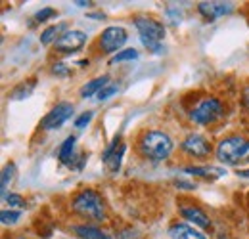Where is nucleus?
<instances>
[{"instance_id":"4be33fe9","label":"nucleus","mask_w":249,"mask_h":239,"mask_svg":"<svg viewBox=\"0 0 249 239\" xmlns=\"http://www.w3.org/2000/svg\"><path fill=\"white\" fill-rule=\"evenodd\" d=\"M117 92H119V86H117V85H107L106 88L98 92V100H100V102H106V100H109V98H111L113 94H117Z\"/></svg>"},{"instance_id":"1a4fd4ad","label":"nucleus","mask_w":249,"mask_h":239,"mask_svg":"<svg viewBox=\"0 0 249 239\" xmlns=\"http://www.w3.org/2000/svg\"><path fill=\"white\" fill-rule=\"evenodd\" d=\"M182 151H186L188 155H192V157H199V159H203V157H207L209 153H211V146H209V142L201 136V134H190L186 140L182 142Z\"/></svg>"},{"instance_id":"bb28decb","label":"nucleus","mask_w":249,"mask_h":239,"mask_svg":"<svg viewBox=\"0 0 249 239\" xmlns=\"http://www.w3.org/2000/svg\"><path fill=\"white\" fill-rule=\"evenodd\" d=\"M178 188H184V189H194V184H190V182H184V180H177L175 182Z\"/></svg>"},{"instance_id":"f257e3e1","label":"nucleus","mask_w":249,"mask_h":239,"mask_svg":"<svg viewBox=\"0 0 249 239\" xmlns=\"http://www.w3.org/2000/svg\"><path fill=\"white\" fill-rule=\"evenodd\" d=\"M175 148L173 140L169 134L161 132V130H150L140 138V151L144 157L152 159V161H163L171 155V151Z\"/></svg>"},{"instance_id":"7ed1b4c3","label":"nucleus","mask_w":249,"mask_h":239,"mask_svg":"<svg viewBox=\"0 0 249 239\" xmlns=\"http://www.w3.org/2000/svg\"><path fill=\"white\" fill-rule=\"evenodd\" d=\"M217 157L224 165H238L249 161V140L242 136L224 138L217 148Z\"/></svg>"},{"instance_id":"20e7f679","label":"nucleus","mask_w":249,"mask_h":239,"mask_svg":"<svg viewBox=\"0 0 249 239\" xmlns=\"http://www.w3.org/2000/svg\"><path fill=\"white\" fill-rule=\"evenodd\" d=\"M134 25H136V29L140 33L142 44H144L148 50L159 54V52H161V40H163V36H165V27H163V23H159V21L152 19V17H136V19H134Z\"/></svg>"},{"instance_id":"c85d7f7f","label":"nucleus","mask_w":249,"mask_h":239,"mask_svg":"<svg viewBox=\"0 0 249 239\" xmlns=\"http://www.w3.org/2000/svg\"><path fill=\"white\" fill-rule=\"evenodd\" d=\"M238 174H240L242 178H249V169H248V171H240Z\"/></svg>"},{"instance_id":"f3484780","label":"nucleus","mask_w":249,"mask_h":239,"mask_svg":"<svg viewBox=\"0 0 249 239\" xmlns=\"http://www.w3.org/2000/svg\"><path fill=\"white\" fill-rule=\"evenodd\" d=\"M73 150H75V136H69V138H65V142L62 144V148H60V153H58V157H60V161L65 163V165H69L71 161V157H73Z\"/></svg>"},{"instance_id":"5701e85b","label":"nucleus","mask_w":249,"mask_h":239,"mask_svg":"<svg viewBox=\"0 0 249 239\" xmlns=\"http://www.w3.org/2000/svg\"><path fill=\"white\" fill-rule=\"evenodd\" d=\"M54 16H56V10L54 8H42L40 12L35 14V21H46V19H50Z\"/></svg>"},{"instance_id":"9b49d317","label":"nucleus","mask_w":249,"mask_h":239,"mask_svg":"<svg viewBox=\"0 0 249 239\" xmlns=\"http://www.w3.org/2000/svg\"><path fill=\"white\" fill-rule=\"evenodd\" d=\"M180 216L184 218V220H190V222H194L196 226H199V228H209L211 226V220H209V216L203 212L201 209H197V207H194V205H184V207H180Z\"/></svg>"},{"instance_id":"ddd939ff","label":"nucleus","mask_w":249,"mask_h":239,"mask_svg":"<svg viewBox=\"0 0 249 239\" xmlns=\"http://www.w3.org/2000/svg\"><path fill=\"white\" fill-rule=\"evenodd\" d=\"M109 85V77L107 75H102V77H98V79H94L90 83H87L83 88H81V96L83 98H90V96H98V92L100 90H104L106 86Z\"/></svg>"},{"instance_id":"f03ea898","label":"nucleus","mask_w":249,"mask_h":239,"mask_svg":"<svg viewBox=\"0 0 249 239\" xmlns=\"http://www.w3.org/2000/svg\"><path fill=\"white\" fill-rule=\"evenodd\" d=\"M73 209L85 218L92 220H104L106 218V205L98 191L94 189H83L73 199Z\"/></svg>"},{"instance_id":"393cba45","label":"nucleus","mask_w":249,"mask_h":239,"mask_svg":"<svg viewBox=\"0 0 249 239\" xmlns=\"http://www.w3.org/2000/svg\"><path fill=\"white\" fill-rule=\"evenodd\" d=\"M92 117H94L92 111H87V113H83L81 117H77V119H75V126H77V128H85V126H87V124L92 120Z\"/></svg>"},{"instance_id":"dca6fc26","label":"nucleus","mask_w":249,"mask_h":239,"mask_svg":"<svg viewBox=\"0 0 249 239\" xmlns=\"http://www.w3.org/2000/svg\"><path fill=\"white\" fill-rule=\"evenodd\" d=\"M73 232L81 239H111L107 234H104L94 226H73Z\"/></svg>"},{"instance_id":"cd10ccee","label":"nucleus","mask_w":249,"mask_h":239,"mask_svg":"<svg viewBox=\"0 0 249 239\" xmlns=\"http://www.w3.org/2000/svg\"><path fill=\"white\" fill-rule=\"evenodd\" d=\"M244 105L249 109V86H246V88H244Z\"/></svg>"},{"instance_id":"423d86ee","label":"nucleus","mask_w":249,"mask_h":239,"mask_svg":"<svg viewBox=\"0 0 249 239\" xmlns=\"http://www.w3.org/2000/svg\"><path fill=\"white\" fill-rule=\"evenodd\" d=\"M126 38H128V34L121 25H111V27L102 31V34H100V50L104 54H113L126 42Z\"/></svg>"},{"instance_id":"39448f33","label":"nucleus","mask_w":249,"mask_h":239,"mask_svg":"<svg viewBox=\"0 0 249 239\" xmlns=\"http://www.w3.org/2000/svg\"><path fill=\"white\" fill-rule=\"evenodd\" d=\"M222 115H224V109L217 98H203L190 111V119L197 124H213L218 119H222Z\"/></svg>"},{"instance_id":"c756f323","label":"nucleus","mask_w":249,"mask_h":239,"mask_svg":"<svg viewBox=\"0 0 249 239\" xmlns=\"http://www.w3.org/2000/svg\"><path fill=\"white\" fill-rule=\"evenodd\" d=\"M220 239H226V238H220Z\"/></svg>"},{"instance_id":"aec40b11","label":"nucleus","mask_w":249,"mask_h":239,"mask_svg":"<svg viewBox=\"0 0 249 239\" xmlns=\"http://www.w3.org/2000/svg\"><path fill=\"white\" fill-rule=\"evenodd\" d=\"M138 58V50H134V48H126L123 52H117L109 63H119V61H128V60H136Z\"/></svg>"},{"instance_id":"9d476101","label":"nucleus","mask_w":249,"mask_h":239,"mask_svg":"<svg viewBox=\"0 0 249 239\" xmlns=\"http://www.w3.org/2000/svg\"><path fill=\"white\" fill-rule=\"evenodd\" d=\"M197 10H199V14H201L205 19L213 21V19H217L220 16L230 14V12L234 10V6H232L230 2H199Z\"/></svg>"},{"instance_id":"6e6552de","label":"nucleus","mask_w":249,"mask_h":239,"mask_svg":"<svg viewBox=\"0 0 249 239\" xmlns=\"http://www.w3.org/2000/svg\"><path fill=\"white\" fill-rule=\"evenodd\" d=\"M87 42V33L83 31H67L54 42V50L60 54H73L81 50Z\"/></svg>"},{"instance_id":"6ab92c4d","label":"nucleus","mask_w":249,"mask_h":239,"mask_svg":"<svg viewBox=\"0 0 249 239\" xmlns=\"http://www.w3.org/2000/svg\"><path fill=\"white\" fill-rule=\"evenodd\" d=\"M14 174H16V165H6L4 167V171H2V182H0V188H2V195L6 197V188H8V184L14 180Z\"/></svg>"},{"instance_id":"a211bd4d","label":"nucleus","mask_w":249,"mask_h":239,"mask_svg":"<svg viewBox=\"0 0 249 239\" xmlns=\"http://www.w3.org/2000/svg\"><path fill=\"white\" fill-rule=\"evenodd\" d=\"M33 88H35V81H27V83H21L19 86H16V88L12 90L10 98H12V100H23V98H27V96L31 94Z\"/></svg>"},{"instance_id":"2eb2a0df","label":"nucleus","mask_w":249,"mask_h":239,"mask_svg":"<svg viewBox=\"0 0 249 239\" xmlns=\"http://www.w3.org/2000/svg\"><path fill=\"white\" fill-rule=\"evenodd\" d=\"M65 29H67V23H58V25L46 27V29L42 31V34H40V42H42V44H52V42H56L63 34ZM65 33H67V31H65Z\"/></svg>"},{"instance_id":"f8f14e48","label":"nucleus","mask_w":249,"mask_h":239,"mask_svg":"<svg viewBox=\"0 0 249 239\" xmlns=\"http://www.w3.org/2000/svg\"><path fill=\"white\" fill-rule=\"evenodd\" d=\"M169 236L171 239H207L199 230L188 226L184 222H177L169 228Z\"/></svg>"},{"instance_id":"0eeeda50","label":"nucleus","mask_w":249,"mask_h":239,"mask_svg":"<svg viewBox=\"0 0 249 239\" xmlns=\"http://www.w3.org/2000/svg\"><path fill=\"white\" fill-rule=\"evenodd\" d=\"M71 115H73V105L67 103V102H60L50 109V113H46L44 119L40 120V126L44 130H56V128L62 126L63 122L71 119Z\"/></svg>"},{"instance_id":"b1692460","label":"nucleus","mask_w":249,"mask_h":239,"mask_svg":"<svg viewBox=\"0 0 249 239\" xmlns=\"http://www.w3.org/2000/svg\"><path fill=\"white\" fill-rule=\"evenodd\" d=\"M4 199H6V203H8L10 207H23V205H25L23 197L18 195V193H10V195H6Z\"/></svg>"},{"instance_id":"4468645a","label":"nucleus","mask_w":249,"mask_h":239,"mask_svg":"<svg viewBox=\"0 0 249 239\" xmlns=\"http://www.w3.org/2000/svg\"><path fill=\"white\" fill-rule=\"evenodd\" d=\"M184 172L197 174V176H203V178H220V176L226 174V171L220 169V167H186Z\"/></svg>"},{"instance_id":"412c9836","label":"nucleus","mask_w":249,"mask_h":239,"mask_svg":"<svg viewBox=\"0 0 249 239\" xmlns=\"http://www.w3.org/2000/svg\"><path fill=\"white\" fill-rule=\"evenodd\" d=\"M19 216H21L19 210H2V212H0L2 224H16V222L19 220Z\"/></svg>"},{"instance_id":"a878e982","label":"nucleus","mask_w":249,"mask_h":239,"mask_svg":"<svg viewBox=\"0 0 249 239\" xmlns=\"http://www.w3.org/2000/svg\"><path fill=\"white\" fill-rule=\"evenodd\" d=\"M52 73H54L56 77H67V75H69V67H67L65 63H56V65L52 67Z\"/></svg>"}]
</instances>
